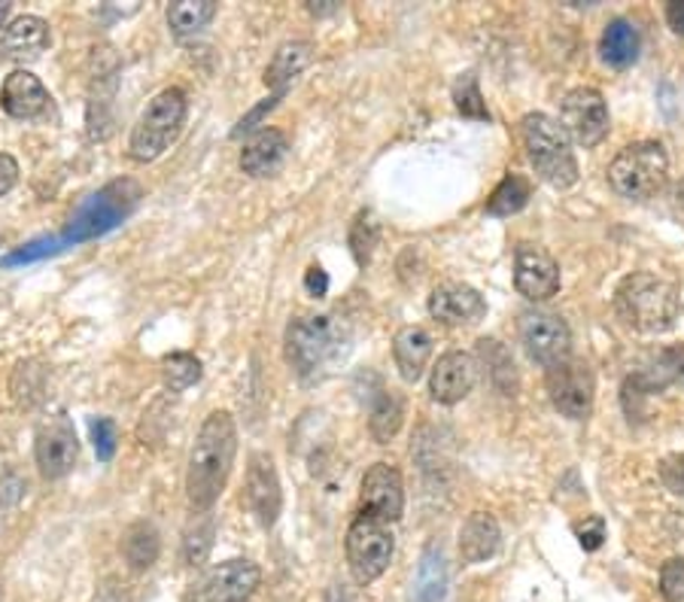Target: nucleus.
<instances>
[{
  "instance_id": "1",
  "label": "nucleus",
  "mask_w": 684,
  "mask_h": 602,
  "mask_svg": "<svg viewBox=\"0 0 684 602\" xmlns=\"http://www.w3.org/2000/svg\"><path fill=\"white\" fill-rule=\"evenodd\" d=\"M237 426L228 411H213L198 429L195 448L186 469V497L195 511H211L213 502L223 497L228 475L235 466Z\"/></svg>"
},
{
  "instance_id": "2",
  "label": "nucleus",
  "mask_w": 684,
  "mask_h": 602,
  "mask_svg": "<svg viewBox=\"0 0 684 602\" xmlns=\"http://www.w3.org/2000/svg\"><path fill=\"white\" fill-rule=\"evenodd\" d=\"M614 310L630 329L642 335H661L673 329L678 317V293L670 280L654 274H630L614 289Z\"/></svg>"
},
{
  "instance_id": "3",
  "label": "nucleus",
  "mask_w": 684,
  "mask_h": 602,
  "mask_svg": "<svg viewBox=\"0 0 684 602\" xmlns=\"http://www.w3.org/2000/svg\"><path fill=\"white\" fill-rule=\"evenodd\" d=\"M347 338H350V329L331 314L295 317L286 326V363L295 368L298 378L314 380L344 354Z\"/></svg>"
},
{
  "instance_id": "4",
  "label": "nucleus",
  "mask_w": 684,
  "mask_h": 602,
  "mask_svg": "<svg viewBox=\"0 0 684 602\" xmlns=\"http://www.w3.org/2000/svg\"><path fill=\"white\" fill-rule=\"evenodd\" d=\"M143 198V186L137 180L119 177L110 180L104 190H98L73 211L71 223L64 225L61 232V244L64 247H76L85 241L113 232L119 223H125L131 213L137 211V204Z\"/></svg>"
},
{
  "instance_id": "5",
  "label": "nucleus",
  "mask_w": 684,
  "mask_h": 602,
  "mask_svg": "<svg viewBox=\"0 0 684 602\" xmlns=\"http://www.w3.org/2000/svg\"><path fill=\"white\" fill-rule=\"evenodd\" d=\"M520 141L530 155L535 174L554 190H569L579 183V159L566 129L548 113H527L520 119Z\"/></svg>"
},
{
  "instance_id": "6",
  "label": "nucleus",
  "mask_w": 684,
  "mask_h": 602,
  "mask_svg": "<svg viewBox=\"0 0 684 602\" xmlns=\"http://www.w3.org/2000/svg\"><path fill=\"white\" fill-rule=\"evenodd\" d=\"M186 113H190L186 92L177 89V85L162 89V92L146 104V110H143L141 119H137V125L131 131V159L141 162V165L155 162V159L180 137V131L186 125Z\"/></svg>"
},
{
  "instance_id": "7",
  "label": "nucleus",
  "mask_w": 684,
  "mask_h": 602,
  "mask_svg": "<svg viewBox=\"0 0 684 602\" xmlns=\"http://www.w3.org/2000/svg\"><path fill=\"white\" fill-rule=\"evenodd\" d=\"M670 180V155L657 141H639L624 146L609 165V183L630 201L654 198Z\"/></svg>"
},
{
  "instance_id": "8",
  "label": "nucleus",
  "mask_w": 684,
  "mask_h": 602,
  "mask_svg": "<svg viewBox=\"0 0 684 602\" xmlns=\"http://www.w3.org/2000/svg\"><path fill=\"white\" fill-rule=\"evenodd\" d=\"M344 551H347V567L354 572V579L359 584H371L390 567L392 551H396V535H392L387 520L363 511V514H356L350 530H347Z\"/></svg>"
},
{
  "instance_id": "9",
  "label": "nucleus",
  "mask_w": 684,
  "mask_h": 602,
  "mask_svg": "<svg viewBox=\"0 0 684 602\" xmlns=\"http://www.w3.org/2000/svg\"><path fill=\"white\" fill-rule=\"evenodd\" d=\"M560 125L566 129L569 141L584 150H593L609 134V106L605 98L590 85L572 89L560 104Z\"/></svg>"
},
{
  "instance_id": "10",
  "label": "nucleus",
  "mask_w": 684,
  "mask_h": 602,
  "mask_svg": "<svg viewBox=\"0 0 684 602\" xmlns=\"http://www.w3.org/2000/svg\"><path fill=\"white\" fill-rule=\"evenodd\" d=\"M262 581L253 560H225L211 567L190 591V602H249Z\"/></svg>"
},
{
  "instance_id": "11",
  "label": "nucleus",
  "mask_w": 684,
  "mask_h": 602,
  "mask_svg": "<svg viewBox=\"0 0 684 602\" xmlns=\"http://www.w3.org/2000/svg\"><path fill=\"white\" fill-rule=\"evenodd\" d=\"M520 341L532 363L544 368L560 366L572 356V331H569L566 319L548 314V310H527L520 317Z\"/></svg>"
},
{
  "instance_id": "12",
  "label": "nucleus",
  "mask_w": 684,
  "mask_h": 602,
  "mask_svg": "<svg viewBox=\"0 0 684 602\" xmlns=\"http://www.w3.org/2000/svg\"><path fill=\"white\" fill-rule=\"evenodd\" d=\"M34 457L37 469L47 481H59L71 472L80 457V441H76V429L64 417V414H52L43 424L37 426L34 436Z\"/></svg>"
},
{
  "instance_id": "13",
  "label": "nucleus",
  "mask_w": 684,
  "mask_h": 602,
  "mask_svg": "<svg viewBox=\"0 0 684 602\" xmlns=\"http://www.w3.org/2000/svg\"><path fill=\"white\" fill-rule=\"evenodd\" d=\"M244 502H247V511L256 518L262 530H272L277 518H280V511H284V490H280L277 466H274L272 453H265V450L249 453Z\"/></svg>"
},
{
  "instance_id": "14",
  "label": "nucleus",
  "mask_w": 684,
  "mask_h": 602,
  "mask_svg": "<svg viewBox=\"0 0 684 602\" xmlns=\"http://www.w3.org/2000/svg\"><path fill=\"white\" fill-rule=\"evenodd\" d=\"M548 396L569 420H584L593 408V375L584 363L569 356L566 363L548 368Z\"/></svg>"
},
{
  "instance_id": "15",
  "label": "nucleus",
  "mask_w": 684,
  "mask_h": 602,
  "mask_svg": "<svg viewBox=\"0 0 684 602\" xmlns=\"http://www.w3.org/2000/svg\"><path fill=\"white\" fill-rule=\"evenodd\" d=\"M514 286L523 298L544 302L560 289V268L557 262L535 244H520L514 249Z\"/></svg>"
},
{
  "instance_id": "16",
  "label": "nucleus",
  "mask_w": 684,
  "mask_h": 602,
  "mask_svg": "<svg viewBox=\"0 0 684 602\" xmlns=\"http://www.w3.org/2000/svg\"><path fill=\"white\" fill-rule=\"evenodd\" d=\"M363 511L375 518L396 523L405 511V484L401 475L390 462H375L363 478Z\"/></svg>"
},
{
  "instance_id": "17",
  "label": "nucleus",
  "mask_w": 684,
  "mask_h": 602,
  "mask_svg": "<svg viewBox=\"0 0 684 602\" xmlns=\"http://www.w3.org/2000/svg\"><path fill=\"white\" fill-rule=\"evenodd\" d=\"M429 314L445 326H474L487 314L484 296L466 284H441L429 296Z\"/></svg>"
},
{
  "instance_id": "18",
  "label": "nucleus",
  "mask_w": 684,
  "mask_h": 602,
  "mask_svg": "<svg viewBox=\"0 0 684 602\" xmlns=\"http://www.w3.org/2000/svg\"><path fill=\"white\" fill-rule=\"evenodd\" d=\"M474 380H478V363L472 354H462V350H450L436 363L432 368V378H429V392L432 399L441 405H457L469 392L474 390Z\"/></svg>"
},
{
  "instance_id": "19",
  "label": "nucleus",
  "mask_w": 684,
  "mask_h": 602,
  "mask_svg": "<svg viewBox=\"0 0 684 602\" xmlns=\"http://www.w3.org/2000/svg\"><path fill=\"white\" fill-rule=\"evenodd\" d=\"M0 106L12 119H43L52 106V98L31 71H12L0 89Z\"/></svg>"
},
{
  "instance_id": "20",
  "label": "nucleus",
  "mask_w": 684,
  "mask_h": 602,
  "mask_svg": "<svg viewBox=\"0 0 684 602\" xmlns=\"http://www.w3.org/2000/svg\"><path fill=\"white\" fill-rule=\"evenodd\" d=\"M49 47V24L40 16H19L0 31V61H24L40 59Z\"/></svg>"
},
{
  "instance_id": "21",
  "label": "nucleus",
  "mask_w": 684,
  "mask_h": 602,
  "mask_svg": "<svg viewBox=\"0 0 684 602\" xmlns=\"http://www.w3.org/2000/svg\"><path fill=\"white\" fill-rule=\"evenodd\" d=\"M289 153V141L280 129H262L256 131L241 153V167L249 177H272L280 171Z\"/></svg>"
},
{
  "instance_id": "22",
  "label": "nucleus",
  "mask_w": 684,
  "mask_h": 602,
  "mask_svg": "<svg viewBox=\"0 0 684 602\" xmlns=\"http://www.w3.org/2000/svg\"><path fill=\"white\" fill-rule=\"evenodd\" d=\"M499 544H502V530H499V523H496L493 514H487V511H472L460 530L462 563H469V567L487 563V560L499 551Z\"/></svg>"
},
{
  "instance_id": "23",
  "label": "nucleus",
  "mask_w": 684,
  "mask_h": 602,
  "mask_svg": "<svg viewBox=\"0 0 684 602\" xmlns=\"http://www.w3.org/2000/svg\"><path fill=\"white\" fill-rule=\"evenodd\" d=\"M392 356H396L401 378L408 384H417L429 366V356H432V335L420 326H405L392 341Z\"/></svg>"
},
{
  "instance_id": "24",
  "label": "nucleus",
  "mask_w": 684,
  "mask_h": 602,
  "mask_svg": "<svg viewBox=\"0 0 684 602\" xmlns=\"http://www.w3.org/2000/svg\"><path fill=\"white\" fill-rule=\"evenodd\" d=\"M639 52H642V34H639L636 24L630 19H612L605 24V31L600 37V59L609 68L624 71L639 59Z\"/></svg>"
},
{
  "instance_id": "25",
  "label": "nucleus",
  "mask_w": 684,
  "mask_h": 602,
  "mask_svg": "<svg viewBox=\"0 0 684 602\" xmlns=\"http://www.w3.org/2000/svg\"><path fill=\"white\" fill-rule=\"evenodd\" d=\"M314 55V47L307 40H289L274 52L272 64L265 68V85L272 89V95H286L295 76L305 71Z\"/></svg>"
},
{
  "instance_id": "26",
  "label": "nucleus",
  "mask_w": 684,
  "mask_h": 602,
  "mask_svg": "<svg viewBox=\"0 0 684 602\" xmlns=\"http://www.w3.org/2000/svg\"><path fill=\"white\" fill-rule=\"evenodd\" d=\"M162 554V539H159V530H155L150 520H137L131 523L125 535H122V557L134 572H143V569L155 567V560Z\"/></svg>"
},
{
  "instance_id": "27",
  "label": "nucleus",
  "mask_w": 684,
  "mask_h": 602,
  "mask_svg": "<svg viewBox=\"0 0 684 602\" xmlns=\"http://www.w3.org/2000/svg\"><path fill=\"white\" fill-rule=\"evenodd\" d=\"M448 593V560L445 551L429 544L420 557V567H417V579H414V596L417 602H441Z\"/></svg>"
},
{
  "instance_id": "28",
  "label": "nucleus",
  "mask_w": 684,
  "mask_h": 602,
  "mask_svg": "<svg viewBox=\"0 0 684 602\" xmlns=\"http://www.w3.org/2000/svg\"><path fill=\"white\" fill-rule=\"evenodd\" d=\"M401 420H405V399H401V392L378 390V396L371 399V411H368L371 438L378 445H387L390 438L399 436Z\"/></svg>"
},
{
  "instance_id": "29",
  "label": "nucleus",
  "mask_w": 684,
  "mask_h": 602,
  "mask_svg": "<svg viewBox=\"0 0 684 602\" xmlns=\"http://www.w3.org/2000/svg\"><path fill=\"white\" fill-rule=\"evenodd\" d=\"M213 16H216L213 0H177V3L167 7V28L177 37L198 34Z\"/></svg>"
},
{
  "instance_id": "30",
  "label": "nucleus",
  "mask_w": 684,
  "mask_h": 602,
  "mask_svg": "<svg viewBox=\"0 0 684 602\" xmlns=\"http://www.w3.org/2000/svg\"><path fill=\"white\" fill-rule=\"evenodd\" d=\"M530 180L523 177V174H508V177L496 186L490 201H487V213H490V216H514V213H520L530 204Z\"/></svg>"
},
{
  "instance_id": "31",
  "label": "nucleus",
  "mask_w": 684,
  "mask_h": 602,
  "mask_svg": "<svg viewBox=\"0 0 684 602\" xmlns=\"http://www.w3.org/2000/svg\"><path fill=\"white\" fill-rule=\"evenodd\" d=\"M213 535H216V523H213L211 511H198V514L192 518L190 527H186V532H183L180 554H183L186 567H201V563L207 560L213 548Z\"/></svg>"
},
{
  "instance_id": "32",
  "label": "nucleus",
  "mask_w": 684,
  "mask_h": 602,
  "mask_svg": "<svg viewBox=\"0 0 684 602\" xmlns=\"http://www.w3.org/2000/svg\"><path fill=\"white\" fill-rule=\"evenodd\" d=\"M162 380L171 392H183L201 380V359L192 354H171L162 359Z\"/></svg>"
},
{
  "instance_id": "33",
  "label": "nucleus",
  "mask_w": 684,
  "mask_h": 602,
  "mask_svg": "<svg viewBox=\"0 0 684 602\" xmlns=\"http://www.w3.org/2000/svg\"><path fill=\"white\" fill-rule=\"evenodd\" d=\"M380 237V225L375 220L371 211H359L356 213L354 225H350V249H354V259L359 265H368L371 262V253L378 247Z\"/></svg>"
},
{
  "instance_id": "34",
  "label": "nucleus",
  "mask_w": 684,
  "mask_h": 602,
  "mask_svg": "<svg viewBox=\"0 0 684 602\" xmlns=\"http://www.w3.org/2000/svg\"><path fill=\"white\" fill-rule=\"evenodd\" d=\"M453 104L460 110L462 116L469 119H490V110H487L484 98H481V89H478V76L472 71L462 73L460 80L453 83Z\"/></svg>"
},
{
  "instance_id": "35",
  "label": "nucleus",
  "mask_w": 684,
  "mask_h": 602,
  "mask_svg": "<svg viewBox=\"0 0 684 602\" xmlns=\"http://www.w3.org/2000/svg\"><path fill=\"white\" fill-rule=\"evenodd\" d=\"M478 354H481V359L487 363V368L493 371V380L506 390V380L508 387L514 384V363H511V356H508V350L502 347L499 341H481L478 344Z\"/></svg>"
},
{
  "instance_id": "36",
  "label": "nucleus",
  "mask_w": 684,
  "mask_h": 602,
  "mask_svg": "<svg viewBox=\"0 0 684 602\" xmlns=\"http://www.w3.org/2000/svg\"><path fill=\"white\" fill-rule=\"evenodd\" d=\"M59 249H64V244H61L59 235L37 237V241H31V244H24V247L12 249L10 256L3 259V268H16V265H28V262L47 259V256L59 253Z\"/></svg>"
},
{
  "instance_id": "37",
  "label": "nucleus",
  "mask_w": 684,
  "mask_h": 602,
  "mask_svg": "<svg viewBox=\"0 0 684 602\" xmlns=\"http://www.w3.org/2000/svg\"><path fill=\"white\" fill-rule=\"evenodd\" d=\"M92 441H95V453L101 462H110L116 457V424L110 417H95L92 420Z\"/></svg>"
},
{
  "instance_id": "38",
  "label": "nucleus",
  "mask_w": 684,
  "mask_h": 602,
  "mask_svg": "<svg viewBox=\"0 0 684 602\" xmlns=\"http://www.w3.org/2000/svg\"><path fill=\"white\" fill-rule=\"evenodd\" d=\"M661 593L666 602H684V557L661 569Z\"/></svg>"
},
{
  "instance_id": "39",
  "label": "nucleus",
  "mask_w": 684,
  "mask_h": 602,
  "mask_svg": "<svg viewBox=\"0 0 684 602\" xmlns=\"http://www.w3.org/2000/svg\"><path fill=\"white\" fill-rule=\"evenodd\" d=\"M280 101H284V95H268V98H265V101H262V104L253 106V110H249L247 116H244V119H241V122H237V129L232 131V137H241V134H249V131L259 129L262 119L268 116V113H272L274 106L280 104Z\"/></svg>"
},
{
  "instance_id": "40",
  "label": "nucleus",
  "mask_w": 684,
  "mask_h": 602,
  "mask_svg": "<svg viewBox=\"0 0 684 602\" xmlns=\"http://www.w3.org/2000/svg\"><path fill=\"white\" fill-rule=\"evenodd\" d=\"M663 484L670 487L673 493H682L684 497V453H675V457H666L661 466Z\"/></svg>"
},
{
  "instance_id": "41",
  "label": "nucleus",
  "mask_w": 684,
  "mask_h": 602,
  "mask_svg": "<svg viewBox=\"0 0 684 602\" xmlns=\"http://www.w3.org/2000/svg\"><path fill=\"white\" fill-rule=\"evenodd\" d=\"M579 539L584 551H600L602 542H605V520L602 518L584 520V527H579Z\"/></svg>"
},
{
  "instance_id": "42",
  "label": "nucleus",
  "mask_w": 684,
  "mask_h": 602,
  "mask_svg": "<svg viewBox=\"0 0 684 602\" xmlns=\"http://www.w3.org/2000/svg\"><path fill=\"white\" fill-rule=\"evenodd\" d=\"M19 183V162L10 153H0V195H7Z\"/></svg>"
},
{
  "instance_id": "43",
  "label": "nucleus",
  "mask_w": 684,
  "mask_h": 602,
  "mask_svg": "<svg viewBox=\"0 0 684 602\" xmlns=\"http://www.w3.org/2000/svg\"><path fill=\"white\" fill-rule=\"evenodd\" d=\"M305 289L314 298H323L326 293H329V274L323 272L319 265H310L305 274Z\"/></svg>"
},
{
  "instance_id": "44",
  "label": "nucleus",
  "mask_w": 684,
  "mask_h": 602,
  "mask_svg": "<svg viewBox=\"0 0 684 602\" xmlns=\"http://www.w3.org/2000/svg\"><path fill=\"white\" fill-rule=\"evenodd\" d=\"M666 22H670L675 34L684 37V0H675V3L666 7Z\"/></svg>"
},
{
  "instance_id": "45",
  "label": "nucleus",
  "mask_w": 684,
  "mask_h": 602,
  "mask_svg": "<svg viewBox=\"0 0 684 602\" xmlns=\"http://www.w3.org/2000/svg\"><path fill=\"white\" fill-rule=\"evenodd\" d=\"M7 16H10V3H3V0H0V31L7 28Z\"/></svg>"
},
{
  "instance_id": "46",
  "label": "nucleus",
  "mask_w": 684,
  "mask_h": 602,
  "mask_svg": "<svg viewBox=\"0 0 684 602\" xmlns=\"http://www.w3.org/2000/svg\"><path fill=\"white\" fill-rule=\"evenodd\" d=\"M678 195H682V198H684V183H682V190H678Z\"/></svg>"
}]
</instances>
